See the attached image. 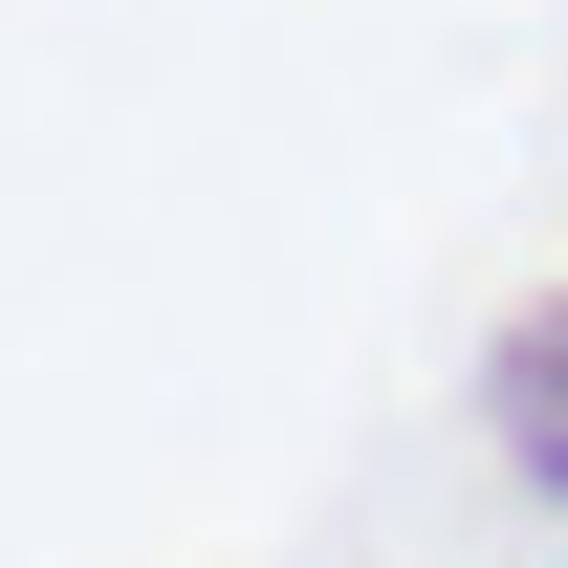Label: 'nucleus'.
<instances>
[{
    "label": "nucleus",
    "mask_w": 568,
    "mask_h": 568,
    "mask_svg": "<svg viewBox=\"0 0 568 568\" xmlns=\"http://www.w3.org/2000/svg\"><path fill=\"white\" fill-rule=\"evenodd\" d=\"M481 416H503V459H525V481H568V306H525V328H503Z\"/></svg>",
    "instance_id": "nucleus-1"
}]
</instances>
